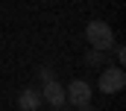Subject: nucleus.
Segmentation results:
<instances>
[{
	"instance_id": "obj_1",
	"label": "nucleus",
	"mask_w": 126,
	"mask_h": 111,
	"mask_svg": "<svg viewBox=\"0 0 126 111\" xmlns=\"http://www.w3.org/2000/svg\"><path fill=\"white\" fill-rule=\"evenodd\" d=\"M85 38H88V44H91L94 50H100V53H106V50L114 44V32H111V27H109L106 21H91V24L85 27Z\"/></svg>"
},
{
	"instance_id": "obj_2",
	"label": "nucleus",
	"mask_w": 126,
	"mask_h": 111,
	"mask_svg": "<svg viewBox=\"0 0 126 111\" xmlns=\"http://www.w3.org/2000/svg\"><path fill=\"white\" fill-rule=\"evenodd\" d=\"M123 88H126V73L120 67H109V70L100 73V91L103 94H117Z\"/></svg>"
},
{
	"instance_id": "obj_3",
	"label": "nucleus",
	"mask_w": 126,
	"mask_h": 111,
	"mask_svg": "<svg viewBox=\"0 0 126 111\" xmlns=\"http://www.w3.org/2000/svg\"><path fill=\"white\" fill-rule=\"evenodd\" d=\"M64 99H67V102H73L76 108L91 105V85L82 82V79H73V82L67 85V91H64Z\"/></svg>"
},
{
	"instance_id": "obj_4",
	"label": "nucleus",
	"mask_w": 126,
	"mask_h": 111,
	"mask_svg": "<svg viewBox=\"0 0 126 111\" xmlns=\"http://www.w3.org/2000/svg\"><path fill=\"white\" fill-rule=\"evenodd\" d=\"M44 99H47L53 108H64V102H67V99H64V88L56 82V79H47V82H44Z\"/></svg>"
},
{
	"instance_id": "obj_5",
	"label": "nucleus",
	"mask_w": 126,
	"mask_h": 111,
	"mask_svg": "<svg viewBox=\"0 0 126 111\" xmlns=\"http://www.w3.org/2000/svg\"><path fill=\"white\" fill-rule=\"evenodd\" d=\"M18 105H21V111H38V105H41V97H38V91H32V88L21 91V97H18Z\"/></svg>"
},
{
	"instance_id": "obj_6",
	"label": "nucleus",
	"mask_w": 126,
	"mask_h": 111,
	"mask_svg": "<svg viewBox=\"0 0 126 111\" xmlns=\"http://www.w3.org/2000/svg\"><path fill=\"white\" fill-rule=\"evenodd\" d=\"M88 58H91V61H94V64H100V61H103V53H100V50H94V53L88 56Z\"/></svg>"
},
{
	"instance_id": "obj_7",
	"label": "nucleus",
	"mask_w": 126,
	"mask_h": 111,
	"mask_svg": "<svg viewBox=\"0 0 126 111\" xmlns=\"http://www.w3.org/2000/svg\"><path fill=\"white\" fill-rule=\"evenodd\" d=\"M82 111H97V108H91V105H82Z\"/></svg>"
}]
</instances>
